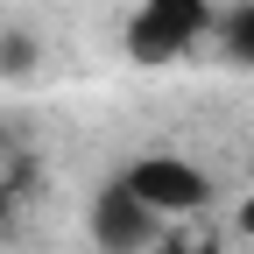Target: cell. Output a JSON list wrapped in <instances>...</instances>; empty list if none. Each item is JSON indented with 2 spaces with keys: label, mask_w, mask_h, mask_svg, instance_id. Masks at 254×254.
I'll use <instances>...</instances> for the list:
<instances>
[{
  "label": "cell",
  "mask_w": 254,
  "mask_h": 254,
  "mask_svg": "<svg viewBox=\"0 0 254 254\" xmlns=\"http://www.w3.org/2000/svg\"><path fill=\"white\" fill-rule=\"evenodd\" d=\"M36 64V36H0V78H21Z\"/></svg>",
  "instance_id": "obj_4"
},
{
  "label": "cell",
  "mask_w": 254,
  "mask_h": 254,
  "mask_svg": "<svg viewBox=\"0 0 254 254\" xmlns=\"http://www.w3.org/2000/svg\"><path fill=\"white\" fill-rule=\"evenodd\" d=\"M120 177H127V190H134L148 212H163V219H190V212L212 205V177L190 163V155H134Z\"/></svg>",
  "instance_id": "obj_2"
},
{
  "label": "cell",
  "mask_w": 254,
  "mask_h": 254,
  "mask_svg": "<svg viewBox=\"0 0 254 254\" xmlns=\"http://www.w3.org/2000/svg\"><path fill=\"white\" fill-rule=\"evenodd\" d=\"M240 240H254V190H247V205H240Z\"/></svg>",
  "instance_id": "obj_7"
},
{
  "label": "cell",
  "mask_w": 254,
  "mask_h": 254,
  "mask_svg": "<svg viewBox=\"0 0 254 254\" xmlns=\"http://www.w3.org/2000/svg\"><path fill=\"white\" fill-rule=\"evenodd\" d=\"M0 212H7V177H0Z\"/></svg>",
  "instance_id": "obj_8"
},
{
  "label": "cell",
  "mask_w": 254,
  "mask_h": 254,
  "mask_svg": "<svg viewBox=\"0 0 254 254\" xmlns=\"http://www.w3.org/2000/svg\"><path fill=\"white\" fill-rule=\"evenodd\" d=\"M226 43H233L240 64H254V0H240V14L226 21Z\"/></svg>",
  "instance_id": "obj_5"
},
{
  "label": "cell",
  "mask_w": 254,
  "mask_h": 254,
  "mask_svg": "<svg viewBox=\"0 0 254 254\" xmlns=\"http://www.w3.org/2000/svg\"><path fill=\"white\" fill-rule=\"evenodd\" d=\"M205 28H212L205 0H141L134 21H127V57L148 64V71H163V64H177V57L198 50Z\"/></svg>",
  "instance_id": "obj_1"
},
{
  "label": "cell",
  "mask_w": 254,
  "mask_h": 254,
  "mask_svg": "<svg viewBox=\"0 0 254 254\" xmlns=\"http://www.w3.org/2000/svg\"><path fill=\"white\" fill-rule=\"evenodd\" d=\"M155 233H163V212H148L127 190V177L99 184V198H92V240H99V254H148Z\"/></svg>",
  "instance_id": "obj_3"
},
{
  "label": "cell",
  "mask_w": 254,
  "mask_h": 254,
  "mask_svg": "<svg viewBox=\"0 0 254 254\" xmlns=\"http://www.w3.org/2000/svg\"><path fill=\"white\" fill-rule=\"evenodd\" d=\"M247 177H254V163H247Z\"/></svg>",
  "instance_id": "obj_9"
},
{
  "label": "cell",
  "mask_w": 254,
  "mask_h": 254,
  "mask_svg": "<svg viewBox=\"0 0 254 254\" xmlns=\"http://www.w3.org/2000/svg\"><path fill=\"white\" fill-rule=\"evenodd\" d=\"M155 254H212L205 233H155Z\"/></svg>",
  "instance_id": "obj_6"
}]
</instances>
